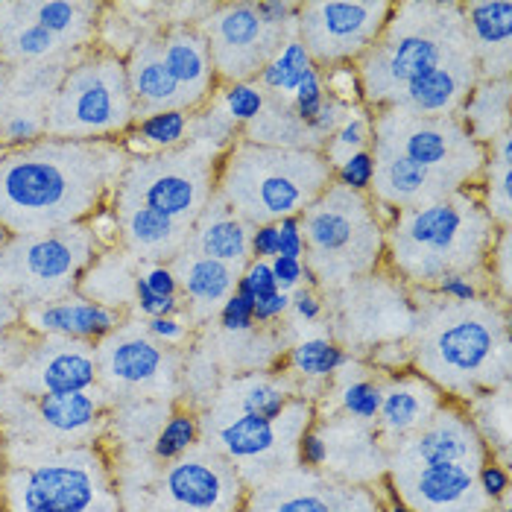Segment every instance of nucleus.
I'll list each match as a JSON object with an SVG mask.
<instances>
[{
  "label": "nucleus",
  "instance_id": "4d7b16f0",
  "mask_svg": "<svg viewBox=\"0 0 512 512\" xmlns=\"http://www.w3.org/2000/svg\"><path fill=\"white\" fill-rule=\"evenodd\" d=\"M290 311V293H281V290H273L261 299H255V322L258 325H270L281 316Z\"/></svg>",
  "mask_w": 512,
  "mask_h": 512
},
{
  "label": "nucleus",
  "instance_id": "72a5a7b5",
  "mask_svg": "<svg viewBox=\"0 0 512 512\" xmlns=\"http://www.w3.org/2000/svg\"><path fill=\"white\" fill-rule=\"evenodd\" d=\"M191 115L194 112H185V109H167V112L144 115V118L135 120V126L126 138H120V144L126 153L135 150L138 156L141 153L147 156V150H156V153L179 150L191 138Z\"/></svg>",
  "mask_w": 512,
  "mask_h": 512
},
{
  "label": "nucleus",
  "instance_id": "dca6fc26",
  "mask_svg": "<svg viewBox=\"0 0 512 512\" xmlns=\"http://www.w3.org/2000/svg\"><path fill=\"white\" fill-rule=\"evenodd\" d=\"M214 422V451L226 457L229 463L258 466L267 463L270 457H278V445L290 439L296 445L299 434L311 428L314 413L308 401H290V407L281 413V419L270 422L261 416L249 413H226V410H211Z\"/></svg>",
  "mask_w": 512,
  "mask_h": 512
},
{
  "label": "nucleus",
  "instance_id": "9d476101",
  "mask_svg": "<svg viewBox=\"0 0 512 512\" xmlns=\"http://www.w3.org/2000/svg\"><path fill=\"white\" fill-rule=\"evenodd\" d=\"M217 158L220 153L197 141H188L170 153L129 156L112 194V205H141L194 229L199 214L214 197Z\"/></svg>",
  "mask_w": 512,
  "mask_h": 512
},
{
  "label": "nucleus",
  "instance_id": "cd10ccee",
  "mask_svg": "<svg viewBox=\"0 0 512 512\" xmlns=\"http://www.w3.org/2000/svg\"><path fill=\"white\" fill-rule=\"evenodd\" d=\"M21 9L33 24H39L50 36H56L71 53H82V50L94 47L91 41L97 39V27H100V15H103L100 3L24 0Z\"/></svg>",
  "mask_w": 512,
  "mask_h": 512
},
{
  "label": "nucleus",
  "instance_id": "79ce46f5",
  "mask_svg": "<svg viewBox=\"0 0 512 512\" xmlns=\"http://www.w3.org/2000/svg\"><path fill=\"white\" fill-rule=\"evenodd\" d=\"M322 103H325V82H322V71L314 68L308 77L299 82V88L293 91L290 106H293L296 118L308 126L316 118V112L322 109Z\"/></svg>",
  "mask_w": 512,
  "mask_h": 512
},
{
  "label": "nucleus",
  "instance_id": "680f3d73",
  "mask_svg": "<svg viewBox=\"0 0 512 512\" xmlns=\"http://www.w3.org/2000/svg\"><path fill=\"white\" fill-rule=\"evenodd\" d=\"M384 492H387V504H384V512H416L410 504H404L401 498H398V492H395L393 480L387 477V483H384Z\"/></svg>",
  "mask_w": 512,
  "mask_h": 512
},
{
  "label": "nucleus",
  "instance_id": "13d9d810",
  "mask_svg": "<svg viewBox=\"0 0 512 512\" xmlns=\"http://www.w3.org/2000/svg\"><path fill=\"white\" fill-rule=\"evenodd\" d=\"M290 311L305 319V322H316L322 316V299L316 296V290L311 287H296L290 293Z\"/></svg>",
  "mask_w": 512,
  "mask_h": 512
},
{
  "label": "nucleus",
  "instance_id": "bf43d9fd",
  "mask_svg": "<svg viewBox=\"0 0 512 512\" xmlns=\"http://www.w3.org/2000/svg\"><path fill=\"white\" fill-rule=\"evenodd\" d=\"M331 512H378V498L372 501L363 489L343 486L340 489V498H337V504H334Z\"/></svg>",
  "mask_w": 512,
  "mask_h": 512
},
{
  "label": "nucleus",
  "instance_id": "412c9836",
  "mask_svg": "<svg viewBox=\"0 0 512 512\" xmlns=\"http://www.w3.org/2000/svg\"><path fill=\"white\" fill-rule=\"evenodd\" d=\"M21 319L39 337H65V340H79V343L94 346L123 325V311L91 302L82 293H71L59 302L27 308Z\"/></svg>",
  "mask_w": 512,
  "mask_h": 512
},
{
  "label": "nucleus",
  "instance_id": "a19ab883",
  "mask_svg": "<svg viewBox=\"0 0 512 512\" xmlns=\"http://www.w3.org/2000/svg\"><path fill=\"white\" fill-rule=\"evenodd\" d=\"M331 182L352 191V194H369L372 182H375V158L369 150H360L355 156H349L340 167H334Z\"/></svg>",
  "mask_w": 512,
  "mask_h": 512
},
{
  "label": "nucleus",
  "instance_id": "9b49d317",
  "mask_svg": "<svg viewBox=\"0 0 512 512\" xmlns=\"http://www.w3.org/2000/svg\"><path fill=\"white\" fill-rule=\"evenodd\" d=\"M372 147L393 150L431 170L451 191L477 182L486 164V147L477 144L460 118H419L398 109H378L372 120Z\"/></svg>",
  "mask_w": 512,
  "mask_h": 512
},
{
  "label": "nucleus",
  "instance_id": "7ed1b4c3",
  "mask_svg": "<svg viewBox=\"0 0 512 512\" xmlns=\"http://www.w3.org/2000/svg\"><path fill=\"white\" fill-rule=\"evenodd\" d=\"M454 65H477L460 3H395L378 44L357 62L369 109H393L407 85Z\"/></svg>",
  "mask_w": 512,
  "mask_h": 512
},
{
  "label": "nucleus",
  "instance_id": "f704fd0d",
  "mask_svg": "<svg viewBox=\"0 0 512 512\" xmlns=\"http://www.w3.org/2000/svg\"><path fill=\"white\" fill-rule=\"evenodd\" d=\"M314 59L311 53L305 50V44L299 39H290L276 56L261 68L258 74V85L267 91V94H276V97H293V91L299 88V82L314 71Z\"/></svg>",
  "mask_w": 512,
  "mask_h": 512
},
{
  "label": "nucleus",
  "instance_id": "052dcab7",
  "mask_svg": "<svg viewBox=\"0 0 512 512\" xmlns=\"http://www.w3.org/2000/svg\"><path fill=\"white\" fill-rule=\"evenodd\" d=\"M18 305L12 302V296L6 290H0V331L9 328L12 322H18Z\"/></svg>",
  "mask_w": 512,
  "mask_h": 512
},
{
  "label": "nucleus",
  "instance_id": "69168bd1",
  "mask_svg": "<svg viewBox=\"0 0 512 512\" xmlns=\"http://www.w3.org/2000/svg\"><path fill=\"white\" fill-rule=\"evenodd\" d=\"M3 153H6V150H3V147H0V158H3Z\"/></svg>",
  "mask_w": 512,
  "mask_h": 512
},
{
  "label": "nucleus",
  "instance_id": "c756f323",
  "mask_svg": "<svg viewBox=\"0 0 512 512\" xmlns=\"http://www.w3.org/2000/svg\"><path fill=\"white\" fill-rule=\"evenodd\" d=\"M135 273V258L126 249H100V255L91 261V267L79 281L77 293L120 311L126 305H135Z\"/></svg>",
  "mask_w": 512,
  "mask_h": 512
},
{
  "label": "nucleus",
  "instance_id": "2f4dec72",
  "mask_svg": "<svg viewBox=\"0 0 512 512\" xmlns=\"http://www.w3.org/2000/svg\"><path fill=\"white\" fill-rule=\"evenodd\" d=\"M457 118L477 144H492L510 129V79H480Z\"/></svg>",
  "mask_w": 512,
  "mask_h": 512
},
{
  "label": "nucleus",
  "instance_id": "f03ea898",
  "mask_svg": "<svg viewBox=\"0 0 512 512\" xmlns=\"http://www.w3.org/2000/svg\"><path fill=\"white\" fill-rule=\"evenodd\" d=\"M501 229L489 220L477 185L448 197L404 208L384 232V249L398 276L434 284L451 273H474L492 252Z\"/></svg>",
  "mask_w": 512,
  "mask_h": 512
},
{
  "label": "nucleus",
  "instance_id": "f3484780",
  "mask_svg": "<svg viewBox=\"0 0 512 512\" xmlns=\"http://www.w3.org/2000/svg\"><path fill=\"white\" fill-rule=\"evenodd\" d=\"M12 384L24 395L85 393L97 384V352L91 343L41 337L12 369Z\"/></svg>",
  "mask_w": 512,
  "mask_h": 512
},
{
  "label": "nucleus",
  "instance_id": "1a4fd4ad",
  "mask_svg": "<svg viewBox=\"0 0 512 512\" xmlns=\"http://www.w3.org/2000/svg\"><path fill=\"white\" fill-rule=\"evenodd\" d=\"M100 243L88 223H74L44 235H15L0 249V290L15 305L39 308L77 293Z\"/></svg>",
  "mask_w": 512,
  "mask_h": 512
},
{
  "label": "nucleus",
  "instance_id": "e2e57ef3",
  "mask_svg": "<svg viewBox=\"0 0 512 512\" xmlns=\"http://www.w3.org/2000/svg\"><path fill=\"white\" fill-rule=\"evenodd\" d=\"M6 94H9V68L0 62V120L6 112Z\"/></svg>",
  "mask_w": 512,
  "mask_h": 512
},
{
  "label": "nucleus",
  "instance_id": "bb28decb",
  "mask_svg": "<svg viewBox=\"0 0 512 512\" xmlns=\"http://www.w3.org/2000/svg\"><path fill=\"white\" fill-rule=\"evenodd\" d=\"M33 410H36V425L41 434H47L53 442L77 439L82 445L85 439L97 434L103 422V407L100 398L85 393H59V395H33Z\"/></svg>",
  "mask_w": 512,
  "mask_h": 512
},
{
  "label": "nucleus",
  "instance_id": "ea45409f",
  "mask_svg": "<svg viewBox=\"0 0 512 512\" xmlns=\"http://www.w3.org/2000/svg\"><path fill=\"white\" fill-rule=\"evenodd\" d=\"M340 404H343V413L352 416L355 422H375L381 410V384L369 378L349 381L340 393Z\"/></svg>",
  "mask_w": 512,
  "mask_h": 512
},
{
  "label": "nucleus",
  "instance_id": "c9c22d12",
  "mask_svg": "<svg viewBox=\"0 0 512 512\" xmlns=\"http://www.w3.org/2000/svg\"><path fill=\"white\" fill-rule=\"evenodd\" d=\"M346 363H349V352L340 343L322 340V337L296 343L287 355L290 372H296L299 378H311V381H325L337 375Z\"/></svg>",
  "mask_w": 512,
  "mask_h": 512
},
{
  "label": "nucleus",
  "instance_id": "6ab92c4d",
  "mask_svg": "<svg viewBox=\"0 0 512 512\" xmlns=\"http://www.w3.org/2000/svg\"><path fill=\"white\" fill-rule=\"evenodd\" d=\"M489 460L486 442L474 428L472 416L457 404H439L431 422L398 442L393 466H428V463H466L480 469Z\"/></svg>",
  "mask_w": 512,
  "mask_h": 512
},
{
  "label": "nucleus",
  "instance_id": "2eb2a0df",
  "mask_svg": "<svg viewBox=\"0 0 512 512\" xmlns=\"http://www.w3.org/2000/svg\"><path fill=\"white\" fill-rule=\"evenodd\" d=\"M97 352V381L118 395L164 393L176 381L173 349L156 343L147 328L120 325L115 334L100 340Z\"/></svg>",
  "mask_w": 512,
  "mask_h": 512
},
{
  "label": "nucleus",
  "instance_id": "603ef678",
  "mask_svg": "<svg viewBox=\"0 0 512 512\" xmlns=\"http://www.w3.org/2000/svg\"><path fill=\"white\" fill-rule=\"evenodd\" d=\"M135 308L144 316H150V319H158V316H176L182 314V299H179V296H173V299L156 296L153 290L144 287V281L135 278Z\"/></svg>",
  "mask_w": 512,
  "mask_h": 512
},
{
  "label": "nucleus",
  "instance_id": "0eeeda50",
  "mask_svg": "<svg viewBox=\"0 0 512 512\" xmlns=\"http://www.w3.org/2000/svg\"><path fill=\"white\" fill-rule=\"evenodd\" d=\"M138 109L123 56L94 44L82 50L47 106V138L120 141L132 132Z\"/></svg>",
  "mask_w": 512,
  "mask_h": 512
},
{
  "label": "nucleus",
  "instance_id": "3c124183",
  "mask_svg": "<svg viewBox=\"0 0 512 512\" xmlns=\"http://www.w3.org/2000/svg\"><path fill=\"white\" fill-rule=\"evenodd\" d=\"M434 296L448 299V302H477L480 299V287L474 281L472 273H451L434 281Z\"/></svg>",
  "mask_w": 512,
  "mask_h": 512
},
{
  "label": "nucleus",
  "instance_id": "b1692460",
  "mask_svg": "<svg viewBox=\"0 0 512 512\" xmlns=\"http://www.w3.org/2000/svg\"><path fill=\"white\" fill-rule=\"evenodd\" d=\"M123 62H126V79H129V91H132L138 118L153 115V112H167V109L191 112L182 88L170 77V71L161 59L158 33L144 36L123 56Z\"/></svg>",
  "mask_w": 512,
  "mask_h": 512
},
{
  "label": "nucleus",
  "instance_id": "473e14b6",
  "mask_svg": "<svg viewBox=\"0 0 512 512\" xmlns=\"http://www.w3.org/2000/svg\"><path fill=\"white\" fill-rule=\"evenodd\" d=\"M290 384L278 378H264V375H249L232 381L223 393L217 395V404L211 410H226V413H249L276 422L281 413L290 407Z\"/></svg>",
  "mask_w": 512,
  "mask_h": 512
},
{
  "label": "nucleus",
  "instance_id": "a878e982",
  "mask_svg": "<svg viewBox=\"0 0 512 512\" xmlns=\"http://www.w3.org/2000/svg\"><path fill=\"white\" fill-rule=\"evenodd\" d=\"M249 232H252V226L243 223L235 211L214 194L194 223L191 240L185 249L205 255V258H214L220 264H229L235 270H243L252 261L249 258Z\"/></svg>",
  "mask_w": 512,
  "mask_h": 512
},
{
  "label": "nucleus",
  "instance_id": "6e6d98bb",
  "mask_svg": "<svg viewBox=\"0 0 512 512\" xmlns=\"http://www.w3.org/2000/svg\"><path fill=\"white\" fill-rule=\"evenodd\" d=\"M273 267V278H276V287L281 293H293L296 287H302V270H305V261H296V258H281L276 255L270 261Z\"/></svg>",
  "mask_w": 512,
  "mask_h": 512
},
{
  "label": "nucleus",
  "instance_id": "49530a36",
  "mask_svg": "<svg viewBox=\"0 0 512 512\" xmlns=\"http://www.w3.org/2000/svg\"><path fill=\"white\" fill-rule=\"evenodd\" d=\"M220 325L226 334H246V331H255V302L240 296V293H232L223 308H220Z\"/></svg>",
  "mask_w": 512,
  "mask_h": 512
},
{
  "label": "nucleus",
  "instance_id": "c03bdc74",
  "mask_svg": "<svg viewBox=\"0 0 512 512\" xmlns=\"http://www.w3.org/2000/svg\"><path fill=\"white\" fill-rule=\"evenodd\" d=\"M278 290L276 287V278H273V267H270V261H249L243 270H240V276H237V293L240 296H246V299H261V296H267V293H273Z\"/></svg>",
  "mask_w": 512,
  "mask_h": 512
},
{
  "label": "nucleus",
  "instance_id": "6e6552de",
  "mask_svg": "<svg viewBox=\"0 0 512 512\" xmlns=\"http://www.w3.org/2000/svg\"><path fill=\"white\" fill-rule=\"evenodd\" d=\"M302 229L311 255L305 264L322 287H343L381 264L384 226L366 194H352L331 182L302 211Z\"/></svg>",
  "mask_w": 512,
  "mask_h": 512
},
{
  "label": "nucleus",
  "instance_id": "0e129e2a",
  "mask_svg": "<svg viewBox=\"0 0 512 512\" xmlns=\"http://www.w3.org/2000/svg\"><path fill=\"white\" fill-rule=\"evenodd\" d=\"M12 232H9V229H6V226H3V223H0V249H6V246H9V243H12Z\"/></svg>",
  "mask_w": 512,
  "mask_h": 512
},
{
  "label": "nucleus",
  "instance_id": "e433bc0d",
  "mask_svg": "<svg viewBox=\"0 0 512 512\" xmlns=\"http://www.w3.org/2000/svg\"><path fill=\"white\" fill-rule=\"evenodd\" d=\"M372 109L369 106H355L352 112H349V118L340 123V129L322 144V158L328 161V167L334 170V167H340L343 161L349 156H355L360 150H369V144H372Z\"/></svg>",
  "mask_w": 512,
  "mask_h": 512
},
{
  "label": "nucleus",
  "instance_id": "20e7f679",
  "mask_svg": "<svg viewBox=\"0 0 512 512\" xmlns=\"http://www.w3.org/2000/svg\"><path fill=\"white\" fill-rule=\"evenodd\" d=\"M422 296V293H419ZM425 299V296H422ZM425 305L419 319L416 363L436 390H448L457 398L477 395L480 387L495 390V372L501 381L510 378V331L507 316L495 305L477 302H442Z\"/></svg>",
  "mask_w": 512,
  "mask_h": 512
},
{
  "label": "nucleus",
  "instance_id": "7c9ffc66",
  "mask_svg": "<svg viewBox=\"0 0 512 512\" xmlns=\"http://www.w3.org/2000/svg\"><path fill=\"white\" fill-rule=\"evenodd\" d=\"M240 138L261 147H278V150H314L319 153L322 144L308 132V126L296 118L290 97L267 94V106L249 126L240 129Z\"/></svg>",
  "mask_w": 512,
  "mask_h": 512
},
{
  "label": "nucleus",
  "instance_id": "864d4df0",
  "mask_svg": "<svg viewBox=\"0 0 512 512\" xmlns=\"http://www.w3.org/2000/svg\"><path fill=\"white\" fill-rule=\"evenodd\" d=\"M489 258H492V264H489L492 281H498L501 296H504V302H507V299H510V229H501V235L495 240Z\"/></svg>",
  "mask_w": 512,
  "mask_h": 512
},
{
  "label": "nucleus",
  "instance_id": "4468645a",
  "mask_svg": "<svg viewBox=\"0 0 512 512\" xmlns=\"http://www.w3.org/2000/svg\"><path fill=\"white\" fill-rule=\"evenodd\" d=\"M153 498L158 512H240L246 495L226 457L191 448L158 477Z\"/></svg>",
  "mask_w": 512,
  "mask_h": 512
},
{
  "label": "nucleus",
  "instance_id": "aec40b11",
  "mask_svg": "<svg viewBox=\"0 0 512 512\" xmlns=\"http://www.w3.org/2000/svg\"><path fill=\"white\" fill-rule=\"evenodd\" d=\"M158 50L161 59L182 88L191 112L202 109L220 88L214 62H211V47L199 24H167L158 30Z\"/></svg>",
  "mask_w": 512,
  "mask_h": 512
},
{
  "label": "nucleus",
  "instance_id": "4c0bfd02",
  "mask_svg": "<svg viewBox=\"0 0 512 512\" xmlns=\"http://www.w3.org/2000/svg\"><path fill=\"white\" fill-rule=\"evenodd\" d=\"M199 442V419L194 410H173L153 436V457L158 463H173L185 457Z\"/></svg>",
  "mask_w": 512,
  "mask_h": 512
},
{
  "label": "nucleus",
  "instance_id": "c85d7f7f",
  "mask_svg": "<svg viewBox=\"0 0 512 512\" xmlns=\"http://www.w3.org/2000/svg\"><path fill=\"white\" fill-rule=\"evenodd\" d=\"M343 486H328L322 480H314L311 472L299 477H281L276 483L261 486L243 512H331Z\"/></svg>",
  "mask_w": 512,
  "mask_h": 512
},
{
  "label": "nucleus",
  "instance_id": "37998d69",
  "mask_svg": "<svg viewBox=\"0 0 512 512\" xmlns=\"http://www.w3.org/2000/svg\"><path fill=\"white\" fill-rule=\"evenodd\" d=\"M477 489L489 504H504L510 501V469L504 463H498L495 457H489L480 469H477Z\"/></svg>",
  "mask_w": 512,
  "mask_h": 512
},
{
  "label": "nucleus",
  "instance_id": "f8f14e48",
  "mask_svg": "<svg viewBox=\"0 0 512 512\" xmlns=\"http://www.w3.org/2000/svg\"><path fill=\"white\" fill-rule=\"evenodd\" d=\"M395 3L390 0H311L299 3L296 39L319 71L357 65L384 36Z\"/></svg>",
  "mask_w": 512,
  "mask_h": 512
},
{
  "label": "nucleus",
  "instance_id": "8fccbe9b",
  "mask_svg": "<svg viewBox=\"0 0 512 512\" xmlns=\"http://www.w3.org/2000/svg\"><path fill=\"white\" fill-rule=\"evenodd\" d=\"M278 229V255L281 258H296L305 261L308 243H305V229H302V214L299 217H281L276 223Z\"/></svg>",
  "mask_w": 512,
  "mask_h": 512
},
{
  "label": "nucleus",
  "instance_id": "423d86ee",
  "mask_svg": "<svg viewBox=\"0 0 512 512\" xmlns=\"http://www.w3.org/2000/svg\"><path fill=\"white\" fill-rule=\"evenodd\" d=\"M6 512H118V492L100 454L88 445L27 451L0 477Z\"/></svg>",
  "mask_w": 512,
  "mask_h": 512
},
{
  "label": "nucleus",
  "instance_id": "ddd939ff",
  "mask_svg": "<svg viewBox=\"0 0 512 512\" xmlns=\"http://www.w3.org/2000/svg\"><path fill=\"white\" fill-rule=\"evenodd\" d=\"M199 27L220 85L258 77L278 50L296 39V27H270L255 3H217Z\"/></svg>",
  "mask_w": 512,
  "mask_h": 512
},
{
  "label": "nucleus",
  "instance_id": "58836bf2",
  "mask_svg": "<svg viewBox=\"0 0 512 512\" xmlns=\"http://www.w3.org/2000/svg\"><path fill=\"white\" fill-rule=\"evenodd\" d=\"M217 100L220 106L226 109V115L232 118L237 129L249 126L252 120L258 118L267 106V91L255 82V79H246V82H226L217 88Z\"/></svg>",
  "mask_w": 512,
  "mask_h": 512
},
{
  "label": "nucleus",
  "instance_id": "f257e3e1",
  "mask_svg": "<svg viewBox=\"0 0 512 512\" xmlns=\"http://www.w3.org/2000/svg\"><path fill=\"white\" fill-rule=\"evenodd\" d=\"M129 153L120 141L41 138L0 158V223L44 235L88 223L112 202Z\"/></svg>",
  "mask_w": 512,
  "mask_h": 512
},
{
  "label": "nucleus",
  "instance_id": "a18cd8bd",
  "mask_svg": "<svg viewBox=\"0 0 512 512\" xmlns=\"http://www.w3.org/2000/svg\"><path fill=\"white\" fill-rule=\"evenodd\" d=\"M293 451H296V463H299L302 469H308V472H319V469H325V463H328V439L322 436V431H319L316 425L305 428V431L299 434Z\"/></svg>",
  "mask_w": 512,
  "mask_h": 512
},
{
  "label": "nucleus",
  "instance_id": "5701e85b",
  "mask_svg": "<svg viewBox=\"0 0 512 512\" xmlns=\"http://www.w3.org/2000/svg\"><path fill=\"white\" fill-rule=\"evenodd\" d=\"M463 27L472 44L477 77L510 79L512 68V3L510 0H472L460 3Z\"/></svg>",
  "mask_w": 512,
  "mask_h": 512
},
{
  "label": "nucleus",
  "instance_id": "de8ad7c7",
  "mask_svg": "<svg viewBox=\"0 0 512 512\" xmlns=\"http://www.w3.org/2000/svg\"><path fill=\"white\" fill-rule=\"evenodd\" d=\"M135 278L144 281V287L153 290L156 296H167V299L179 296V278L173 273V267L164 264V261H144V264H138Z\"/></svg>",
  "mask_w": 512,
  "mask_h": 512
},
{
  "label": "nucleus",
  "instance_id": "393cba45",
  "mask_svg": "<svg viewBox=\"0 0 512 512\" xmlns=\"http://www.w3.org/2000/svg\"><path fill=\"white\" fill-rule=\"evenodd\" d=\"M170 267L179 278V293H185L188 299V319L220 314L223 302L237 290L240 270L220 264L214 258L197 255L191 249L176 255Z\"/></svg>",
  "mask_w": 512,
  "mask_h": 512
},
{
  "label": "nucleus",
  "instance_id": "09e8293b",
  "mask_svg": "<svg viewBox=\"0 0 512 512\" xmlns=\"http://www.w3.org/2000/svg\"><path fill=\"white\" fill-rule=\"evenodd\" d=\"M147 334L161 343L164 349H182L188 334H191V325L182 319V316H158V319H147Z\"/></svg>",
  "mask_w": 512,
  "mask_h": 512
},
{
  "label": "nucleus",
  "instance_id": "5fc2aeb1",
  "mask_svg": "<svg viewBox=\"0 0 512 512\" xmlns=\"http://www.w3.org/2000/svg\"><path fill=\"white\" fill-rule=\"evenodd\" d=\"M276 255H278L276 223L252 226V232H249V258H252V261H273Z\"/></svg>",
  "mask_w": 512,
  "mask_h": 512
},
{
  "label": "nucleus",
  "instance_id": "a211bd4d",
  "mask_svg": "<svg viewBox=\"0 0 512 512\" xmlns=\"http://www.w3.org/2000/svg\"><path fill=\"white\" fill-rule=\"evenodd\" d=\"M477 469L466 463L395 466L390 480L416 512H483L489 501L477 489Z\"/></svg>",
  "mask_w": 512,
  "mask_h": 512
},
{
  "label": "nucleus",
  "instance_id": "4be33fe9",
  "mask_svg": "<svg viewBox=\"0 0 512 512\" xmlns=\"http://www.w3.org/2000/svg\"><path fill=\"white\" fill-rule=\"evenodd\" d=\"M442 395L419 372H393L387 384H381V410H378V434L384 442L398 445L407 436L422 431L439 410Z\"/></svg>",
  "mask_w": 512,
  "mask_h": 512
},
{
  "label": "nucleus",
  "instance_id": "39448f33",
  "mask_svg": "<svg viewBox=\"0 0 512 512\" xmlns=\"http://www.w3.org/2000/svg\"><path fill=\"white\" fill-rule=\"evenodd\" d=\"M331 167L314 150H278L237 138L217 158L214 194L249 226L299 217L328 185Z\"/></svg>",
  "mask_w": 512,
  "mask_h": 512
}]
</instances>
